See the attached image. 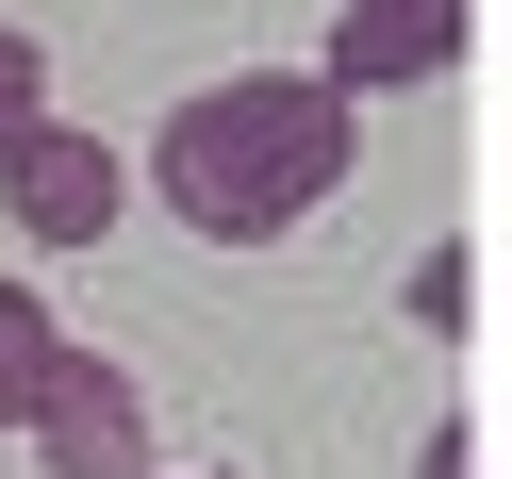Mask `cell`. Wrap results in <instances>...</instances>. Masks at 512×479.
Here are the masks:
<instances>
[{
  "mask_svg": "<svg viewBox=\"0 0 512 479\" xmlns=\"http://www.w3.org/2000/svg\"><path fill=\"white\" fill-rule=\"evenodd\" d=\"M347 182V83L331 67H232L149 133V199L215 248H281L298 215H331Z\"/></svg>",
  "mask_w": 512,
  "mask_h": 479,
  "instance_id": "1",
  "label": "cell"
},
{
  "mask_svg": "<svg viewBox=\"0 0 512 479\" xmlns=\"http://www.w3.org/2000/svg\"><path fill=\"white\" fill-rule=\"evenodd\" d=\"M0 215H17V248H100L116 215H133V149H100L83 116H50V133L0 166Z\"/></svg>",
  "mask_w": 512,
  "mask_h": 479,
  "instance_id": "2",
  "label": "cell"
},
{
  "mask_svg": "<svg viewBox=\"0 0 512 479\" xmlns=\"http://www.w3.org/2000/svg\"><path fill=\"white\" fill-rule=\"evenodd\" d=\"M34 463H50V479H166V446H149V380L100 364V347H67V380H50V413H34Z\"/></svg>",
  "mask_w": 512,
  "mask_h": 479,
  "instance_id": "3",
  "label": "cell"
},
{
  "mask_svg": "<svg viewBox=\"0 0 512 479\" xmlns=\"http://www.w3.org/2000/svg\"><path fill=\"white\" fill-rule=\"evenodd\" d=\"M463 67V0H347L331 17V83L380 100V83H446Z\"/></svg>",
  "mask_w": 512,
  "mask_h": 479,
  "instance_id": "4",
  "label": "cell"
},
{
  "mask_svg": "<svg viewBox=\"0 0 512 479\" xmlns=\"http://www.w3.org/2000/svg\"><path fill=\"white\" fill-rule=\"evenodd\" d=\"M50 380H67V331H50V298L17 265H0V430H34L50 413Z\"/></svg>",
  "mask_w": 512,
  "mask_h": 479,
  "instance_id": "5",
  "label": "cell"
},
{
  "mask_svg": "<svg viewBox=\"0 0 512 479\" xmlns=\"http://www.w3.org/2000/svg\"><path fill=\"white\" fill-rule=\"evenodd\" d=\"M413 331H430V347H463V331H479V248H463V232L413 248Z\"/></svg>",
  "mask_w": 512,
  "mask_h": 479,
  "instance_id": "6",
  "label": "cell"
},
{
  "mask_svg": "<svg viewBox=\"0 0 512 479\" xmlns=\"http://www.w3.org/2000/svg\"><path fill=\"white\" fill-rule=\"evenodd\" d=\"M34 133H50V34H17V17H0V166H17Z\"/></svg>",
  "mask_w": 512,
  "mask_h": 479,
  "instance_id": "7",
  "label": "cell"
},
{
  "mask_svg": "<svg viewBox=\"0 0 512 479\" xmlns=\"http://www.w3.org/2000/svg\"><path fill=\"white\" fill-rule=\"evenodd\" d=\"M413 479H479V413H446V430L413 446Z\"/></svg>",
  "mask_w": 512,
  "mask_h": 479,
  "instance_id": "8",
  "label": "cell"
},
{
  "mask_svg": "<svg viewBox=\"0 0 512 479\" xmlns=\"http://www.w3.org/2000/svg\"><path fill=\"white\" fill-rule=\"evenodd\" d=\"M182 479H232V463H182Z\"/></svg>",
  "mask_w": 512,
  "mask_h": 479,
  "instance_id": "9",
  "label": "cell"
}]
</instances>
